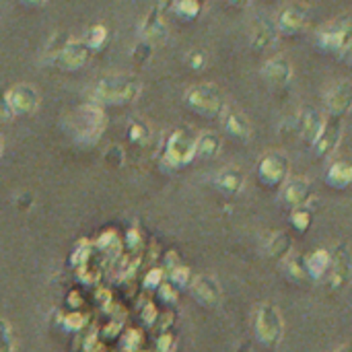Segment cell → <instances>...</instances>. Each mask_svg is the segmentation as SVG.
Masks as SVG:
<instances>
[{
  "label": "cell",
  "instance_id": "obj_28",
  "mask_svg": "<svg viewBox=\"0 0 352 352\" xmlns=\"http://www.w3.org/2000/svg\"><path fill=\"white\" fill-rule=\"evenodd\" d=\"M283 262H285V268H287V276L291 280L299 283V280H303L307 276V272H305V256H291L289 254Z\"/></svg>",
  "mask_w": 352,
  "mask_h": 352
},
{
  "label": "cell",
  "instance_id": "obj_29",
  "mask_svg": "<svg viewBox=\"0 0 352 352\" xmlns=\"http://www.w3.org/2000/svg\"><path fill=\"white\" fill-rule=\"evenodd\" d=\"M148 138H151V130H148V126L144 124V122H140V120H132L130 124H128V140L132 142V144H146L148 142Z\"/></svg>",
  "mask_w": 352,
  "mask_h": 352
},
{
  "label": "cell",
  "instance_id": "obj_6",
  "mask_svg": "<svg viewBox=\"0 0 352 352\" xmlns=\"http://www.w3.org/2000/svg\"><path fill=\"white\" fill-rule=\"evenodd\" d=\"M342 132H344V122L338 116H328L322 124L320 134L316 136L311 148L316 153L318 159H328L330 155H334V151L338 148L340 140H342Z\"/></svg>",
  "mask_w": 352,
  "mask_h": 352
},
{
  "label": "cell",
  "instance_id": "obj_19",
  "mask_svg": "<svg viewBox=\"0 0 352 352\" xmlns=\"http://www.w3.org/2000/svg\"><path fill=\"white\" fill-rule=\"evenodd\" d=\"M223 126H225V132L229 136H233L235 140H250V136H252V126H250L248 118L237 109L223 111Z\"/></svg>",
  "mask_w": 352,
  "mask_h": 352
},
{
  "label": "cell",
  "instance_id": "obj_23",
  "mask_svg": "<svg viewBox=\"0 0 352 352\" xmlns=\"http://www.w3.org/2000/svg\"><path fill=\"white\" fill-rule=\"evenodd\" d=\"M352 182V167L349 161H338L334 163L328 173H326V184L334 190H344Z\"/></svg>",
  "mask_w": 352,
  "mask_h": 352
},
{
  "label": "cell",
  "instance_id": "obj_14",
  "mask_svg": "<svg viewBox=\"0 0 352 352\" xmlns=\"http://www.w3.org/2000/svg\"><path fill=\"white\" fill-rule=\"evenodd\" d=\"M140 35H142V41L151 43L153 47L155 45H161L167 39L169 31H167V25L163 21V14H161V10L157 6H153L148 10V14L144 16L142 25H140Z\"/></svg>",
  "mask_w": 352,
  "mask_h": 352
},
{
  "label": "cell",
  "instance_id": "obj_17",
  "mask_svg": "<svg viewBox=\"0 0 352 352\" xmlns=\"http://www.w3.org/2000/svg\"><path fill=\"white\" fill-rule=\"evenodd\" d=\"M276 41V27L272 21H268L266 16H260L250 33V45L254 52H264L268 50L272 43Z\"/></svg>",
  "mask_w": 352,
  "mask_h": 352
},
{
  "label": "cell",
  "instance_id": "obj_33",
  "mask_svg": "<svg viewBox=\"0 0 352 352\" xmlns=\"http://www.w3.org/2000/svg\"><path fill=\"white\" fill-rule=\"evenodd\" d=\"M186 62H188L190 70L202 72V70L206 68V64H208V58H206V54H204L202 50H192V52L186 56Z\"/></svg>",
  "mask_w": 352,
  "mask_h": 352
},
{
  "label": "cell",
  "instance_id": "obj_9",
  "mask_svg": "<svg viewBox=\"0 0 352 352\" xmlns=\"http://www.w3.org/2000/svg\"><path fill=\"white\" fill-rule=\"evenodd\" d=\"M309 23V10L307 6L299 4V2H291L289 6H285L276 21H274V27H276V33L280 35H287V37H293V35H299Z\"/></svg>",
  "mask_w": 352,
  "mask_h": 352
},
{
  "label": "cell",
  "instance_id": "obj_30",
  "mask_svg": "<svg viewBox=\"0 0 352 352\" xmlns=\"http://www.w3.org/2000/svg\"><path fill=\"white\" fill-rule=\"evenodd\" d=\"M291 225H293L299 233L307 231V229L311 227V212H309L307 208H293V210H291Z\"/></svg>",
  "mask_w": 352,
  "mask_h": 352
},
{
  "label": "cell",
  "instance_id": "obj_7",
  "mask_svg": "<svg viewBox=\"0 0 352 352\" xmlns=\"http://www.w3.org/2000/svg\"><path fill=\"white\" fill-rule=\"evenodd\" d=\"M289 159L283 153H268L258 163V179L266 188H278L289 177Z\"/></svg>",
  "mask_w": 352,
  "mask_h": 352
},
{
  "label": "cell",
  "instance_id": "obj_11",
  "mask_svg": "<svg viewBox=\"0 0 352 352\" xmlns=\"http://www.w3.org/2000/svg\"><path fill=\"white\" fill-rule=\"evenodd\" d=\"M91 50L87 47V43L82 39H70L64 50L56 56L54 64L60 68V70H66V72H74V70H80L87 66V62L91 60Z\"/></svg>",
  "mask_w": 352,
  "mask_h": 352
},
{
  "label": "cell",
  "instance_id": "obj_5",
  "mask_svg": "<svg viewBox=\"0 0 352 352\" xmlns=\"http://www.w3.org/2000/svg\"><path fill=\"white\" fill-rule=\"evenodd\" d=\"M318 47L326 54H334V56H342V54H351V21H338L326 29H322L316 35Z\"/></svg>",
  "mask_w": 352,
  "mask_h": 352
},
{
  "label": "cell",
  "instance_id": "obj_35",
  "mask_svg": "<svg viewBox=\"0 0 352 352\" xmlns=\"http://www.w3.org/2000/svg\"><path fill=\"white\" fill-rule=\"evenodd\" d=\"M190 270H186V268H182V266H175L173 268V272H171V280H173V285L175 287H188L190 285Z\"/></svg>",
  "mask_w": 352,
  "mask_h": 352
},
{
  "label": "cell",
  "instance_id": "obj_24",
  "mask_svg": "<svg viewBox=\"0 0 352 352\" xmlns=\"http://www.w3.org/2000/svg\"><path fill=\"white\" fill-rule=\"evenodd\" d=\"M173 14L184 23H194L204 10V0H175L171 6Z\"/></svg>",
  "mask_w": 352,
  "mask_h": 352
},
{
  "label": "cell",
  "instance_id": "obj_32",
  "mask_svg": "<svg viewBox=\"0 0 352 352\" xmlns=\"http://www.w3.org/2000/svg\"><path fill=\"white\" fill-rule=\"evenodd\" d=\"M105 163L109 165V167H113V169H120L122 165H124V161H126V153H124V148L120 146V144H113V146H109L107 151H105Z\"/></svg>",
  "mask_w": 352,
  "mask_h": 352
},
{
  "label": "cell",
  "instance_id": "obj_20",
  "mask_svg": "<svg viewBox=\"0 0 352 352\" xmlns=\"http://www.w3.org/2000/svg\"><path fill=\"white\" fill-rule=\"evenodd\" d=\"M332 270V254L326 250H316L309 256H305V272L309 278L320 280L328 276Z\"/></svg>",
  "mask_w": 352,
  "mask_h": 352
},
{
  "label": "cell",
  "instance_id": "obj_8",
  "mask_svg": "<svg viewBox=\"0 0 352 352\" xmlns=\"http://www.w3.org/2000/svg\"><path fill=\"white\" fill-rule=\"evenodd\" d=\"M254 328H256L258 338H260L264 344H268V346L278 344L280 338H283V330H285V328H283L280 314H278V309L272 307V305H260V309H258V314H256V324H254Z\"/></svg>",
  "mask_w": 352,
  "mask_h": 352
},
{
  "label": "cell",
  "instance_id": "obj_3",
  "mask_svg": "<svg viewBox=\"0 0 352 352\" xmlns=\"http://www.w3.org/2000/svg\"><path fill=\"white\" fill-rule=\"evenodd\" d=\"M107 126V116L97 103L80 105L74 111V138L78 142H95Z\"/></svg>",
  "mask_w": 352,
  "mask_h": 352
},
{
  "label": "cell",
  "instance_id": "obj_12",
  "mask_svg": "<svg viewBox=\"0 0 352 352\" xmlns=\"http://www.w3.org/2000/svg\"><path fill=\"white\" fill-rule=\"evenodd\" d=\"M190 293L192 297L202 305V307H217L221 303V287L219 283L212 278V276H206V274H200L196 276L190 285Z\"/></svg>",
  "mask_w": 352,
  "mask_h": 352
},
{
  "label": "cell",
  "instance_id": "obj_15",
  "mask_svg": "<svg viewBox=\"0 0 352 352\" xmlns=\"http://www.w3.org/2000/svg\"><path fill=\"white\" fill-rule=\"evenodd\" d=\"M285 186V202L293 208H307L311 200V184L303 177H293L283 184Z\"/></svg>",
  "mask_w": 352,
  "mask_h": 352
},
{
  "label": "cell",
  "instance_id": "obj_16",
  "mask_svg": "<svg viewBox=\"0 0 352 352\" xmlns=\"http://www.w3.org/2000/svg\"><path fill=\"white\" fill-rule=\"evenodd\" d=\"M352 101V87L349 80H342V82H336L330 91H328V97H326V107L330 111V116H338L342 118L349 109H351Z\"/></svg>",
  "mask_w": 352,
  "mask_h": 352
},
{
  "label": "cell",
  "instance_id": "obj_43",
  "mask_svg": "<svg viewBox=\"0 0 352 352\" xmlns=\"http://www.w3.org/2000/svg\"><path fill=\"white\" fill-rule=\"evenodd\" d=\"M340 352H349V349H344V351H340Z\"/></svg>",
  "mask_w": 352,
  "mask_h": 352
},
{
  "label": "cell",
  "instance_id": "obj_31",
  "mask_svg": "<svg viewBox=\"0 0 352 352\" xmlns=\"http://www.w3.org/2000/svg\"><path fill=\"white\" fill-rule=\"evenodd\" d=\"M153 45L151 43H146V41H138L134 47H132V54H130V58H132V62L134 64H146L148 60H151V56H153Z\"/></svg>",
  "mask_w": 352,
  "mask_h": 352
},
{
  "label": "cell",
  "instance_id": "obj_25",
  "mask_svg": "<svg viewBox=\"0 0 352 352\" xmlns=\"http://www.w3.org/2000/svg\"><path fill=\"white\" fill-rule=\"evenodd\" d=\"M107 39H109V29H107L105 25L97 23V25L89 27L87 37H85L82 41L87 43V47L91 50V54H95V52H101V50L105 47Z\"/></svg>",
  "mask_w": 352,
  "mask_h": 352
},
{
  "label": "cell",
  "instance_id": "obj_34",
  "mask_svg": "<svg viewBox=\"0 0 352 352\" xmlns=\"http://www.w3.org/2000/svg\"><path fill=\"white\" fill-rule=\"evenodd\" d=\"M0 352H12V336H10V326L0 320Z\"/></svg>",
  "mask_w": 352,
  "mask_h": 352
},
{
  "label": "cell",
  "instance_id": "obj_22",
  "mask_svg": "<svg viewBox=\"0 0 352 352\" xmlns=\"http://www.w3.org/2000/svg\"><path fill=\"white\" fill-rule=\"evenodd\" d=\"M214 184H217V188H219L221 192H225V194H239V192L243 190V186H245V175H243L239 169L229 167V169H223V171L217 175Z\"/></svg>",
  "mask_w": 352,
  "mask_h": 352
},
{
  "label": "cell",
  "instance_id": "obj_18",
  "mask_svg": "<svg viewBox=\"0 0 352 352\" xmlns=\"http://www.w3.org/2000/svg\"><path fill=\"white\" fill-rule=\"evenodd\" d=\"M322 124H324V118H322V113H320L316 107H305V109H301L299 120H297V130H299L301 140L307 142V144H314L316 136H318L320 130H322Z\"/></svg>",
  "mask_w": 352,
  "mask_h": 352
},
{
  "label": "cell",
  "instance_id": "obj_38",
  "mask_svg": "<svg viewBox=\"0 0 352 352\" xmlns=\"http://www.w3.org/2000/svg\"><path fill=\"white\" fill-rule=\"evenodd\" d=\"M161 278H163V274H161V272H157V270H153V272L146 276V280H144V287H148V289H155V283L159 285V283H161Z\"/></svg>",
  "mask_w": 352,
  "mask_h": 352
},
{
  "label": "cell",
  "instance_id": "obj_42",
  "mask_svg": "<svg viewBox=\"0 0 352 352\" xmlns=\"http://www.w3.org/2000/svg\"><path fill=\"white\" fill-rule=\"evenodd\" d=\"M2 148H4V142H2V136H0V155H2Z\"/></svg>",
  "mask_w": 352,
  "mask_h": 352
},
{
  "label": "cell",
  "instance_id": "obj_39",
  "mask_svg": "<svg viewBox=\"0 0 352 352\" xmlns=\"http://www.w3.org/2000/svg\"><path fill=\"white\" fill-rule=\"evenodd\" d=\"M173 2H175V0H157V8H159L161 12H163V10H171Z\"/></svg>",
  "mask_w": 352,
  "mask_h": 352
},
{
  "label": "cell",
  "instance_id": "obj_13",
  "mask_svg": "<svg viewBox=\"0 0 352 352\" xmlns=\"http://www.w3.org/2000/svg\"><path fill=\"white\" fill-rule=\"evenodd\" d=\"M262 78H264L270 87H274V89L287 87V85L291 82V78H293V64H291V60L285 58V56H274V58H270V60L262 66Z\"/></svg>",
  "mask_w": 352,
  "mask_h": 352
},
{
  "label": "cell",
  "instance_id": "obj_26",
  "mask_svg": "<svg viewBox=\"0 0 352 352\" xmlns=\"http://www.w3.org/2000/svg\"><path fill=\"white\" fill-rule=\"evenodd\" d=\"M291 248H293V241L287 233H274L268 241V256L274 258V260H285L289 254H291Z\"/></svg>",
  "mask_w": 352,
  "mask_h": 352
},
{
  "label": "cell",
  "instance_id": "obj_36",
  "mask_svg": "<svg viewBox=\"0 0 352 352\" xmlns=\"http://www.w3.org/2000/svg\"><path fill=\"white\" fill-rule=\"evenodd\" d=\"M6 87L0 85V122H8L12 118V111H10V105H8V97H6Z\"/></svg>",
  "mask_w": 352,
  "mask_h": 352
},
{
  "label": "cell",
  "instance_id": "obj_1",
  "mask_svg": "<svg viewBox=\"0 0 352 352\" xmlns=\"http://www.w3.org/2000/svg\"><path fill=\"white\" fill-rule=\"evenodd\" d=\"M142 82L130 74H111L97 80L93 95L97 105H130L138 101Z\"/></svg>",
  "mask_w": 352,
  "mask_h": 352
},
{
  "label": "cell",
  "instance_id": "obj_40",
  "mask_svg": "<svg viewBox=\"0 0 352 352\" xmlns=\"http://www.w3.org/2000/svg\"><path fill=\"white\" fill-rule=\"evenodd\" d=\"M231 6H235V8H245L252 0H227Z\"/></svg>",
  "mask_w": 352,
  "mask_h": 352
},
{
  "label": "cell",
  "instance_id": "obj_37",
  "mask_svg": "<svg viewBox=\"0 0 352 352\" xmlns=\"http://www.w3.org/2000/svg\"><path fill=\"white\" fill-rule=\"evenodd\" d=\"M31 202H33L31 194H21L19 200H16V206H19V210H29L31 208Z\"/></svg>",
  "mask_w": 352,
  "mask_h": 352
},
{
  "label": "cell",
  "instance_id": "obj_41",
  "mask_svg": "<svg viewBox=\"0 0 352 352\" xmlns=\"http://www.w3.org/2000/svg\"><path fill=\"white\" fill-rule=\"evenodd\" d=\"M25 4H29V6H43L47 0H23Z\"/></svg>",
  "mask_w": 352,
  "mask_h": 352
},
{
  "label": "cell",
  "instance_id": "obj_2",
  "mask_svg": "<svg viewBox=\"0 0 352 352\" xmlns=\"http://www.w3.org/2000/svg\"><path fill=\"white\" fill-rule=\"evenodd\" d=\"M186 105L200 118H219L225 111V95L217 85L200 82L184 93Z\"/></svg>",
  "mask_w": 352,
  "mask_h": 352
},
{
  "label": "cell",
  "instance_id": "obj_4",
  "mask_svg": "<svg viewBox=\"0 0 352 352\" xmlns=\"http://www.w3.org/2000/svg\"><path fill=\"white\" fill-rule=\"evenodd\" d=\"M194 144L196 134L188 128H179L169 134L165 148H163V161L171 169H182L194 161Z\"/></svg>",
  "mask_w": 352,
  "mask_h": 352
},
{
  "label": "cell",
  "instance_id": "obj_21",
  "mask_svg": "<svg viewBox=\"0 0 352 352\" xmlns=\"http://www.w3.org/2000/svg\"><path fill=\"white\" fill-rule=\"evenodd\" d=\"M221 153V136L214 132H204L196 136L194 159H214Z\"/></svg>",
  "mask_w": 352,
  "mask_h": 352
},
{
  "label": "cell",
  "instance_id": "obj_27",
  "mask_svg": "<svg viewBox=\"0 0 352 352\" xmlns=\"http://www.w3.org/2000/svg\"><path fill=\"white\" fill-rule=\"evenodd\" d=\"M70 41V35L66 33V31H56L50 39H47V43H45V50H43V58L45 60H50V62H54L56 60V56L64 50V45Z\"/></svg>",
  "mask_w": 352,
  "mask_h": 352
},
{
  "label": "cell",
  "instance_id": "obj_10",
  "mask_svg": "<svg viewBox=\"0 0 352 352\" xmlns=\"http://www.w3.org/2000/svg\"><path fill=\"white\" fill-rule=\"evenodd\" d=\"M12 116H33L39 109V93L33 85H14L6 91Z\"/></svg>",
  "mask_w": 352,
  "mask_h": 352
}]
</instances>
